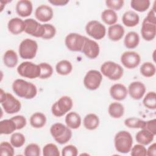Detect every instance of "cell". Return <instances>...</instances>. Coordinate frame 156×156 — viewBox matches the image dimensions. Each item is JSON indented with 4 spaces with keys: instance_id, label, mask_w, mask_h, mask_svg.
Here are the masks:
<instances>
[{
    "instance_id": "cell-1",
    "label": "cell",
    "mask_w": 156,
    "mask_h": 156,
    "mask_svg": "<svg viewBox=\"0 0 156 156\" xmlns=\"http://www.w3.org/2000/svg\"><path fill=\"white\" fill-rule=\"evenodd\" d=\"M12 89L18 96L26 99H33L37 94V89L34 84L21 79H16L13 82Z\"/></svg>"
},
{
    "instance_id": "cell-2",
    "label": "cell",
    "mask_w": 156,
    "mask_h": 156,
    "mask_svg": "<svg viewBox=\"0 0 156 156\" xmlns=\"http://www.w3.org/2000/svg\"><path fill=\"white\" fill-rule=\"evenodd\" d=\"M50 132L55 141L60 144L66 143L72 136L71 129L60 122L52 124L50 128Z\"/></svg>"
},
{
    "instance_id": "cell-3",
    "label": "cell",
    "mask_w": 156,
    "mask_h": 156,
    "mask_svg": "<svg viewBox=\"0 0 156 156\" xmlns=\"http://www.w3.org/2000/svg\"><path fill=\"white\" fill-rule=\"evenodd\" d=\"M114 143L115 147L118 152L126 154L130 151L133 144V138L129 132L119 131L115 135Z\"/></svg>"
},
{
    "instance_id": "cell-4",
    "label": "cell",
    "mask_w": 156,
    "mask_h": 156,
    "mask_svg": "<svg viewBox=\"0 0 156 156\" xmlns=\"http://www.w3.org/2000/svg\"><path fill=\"white\" fill-rule=\"evenodd\" d=\"M0 101L4 112L7 114L16 113L21 110V102L12 94L5 93L2 89H1Z\"/></svg>"
},
{
    "instance_id": "cell-5",
    "label": "cell",
    "mask_w": 156,
    "mask_h": 156,
    "mask_svg": "<svg viewBox=\"0 0 156 156\" xmlns=\"http://www.w3.org/2000/svg\"><path fill=\"white\" fill-rule=\"evenodd\" d=\"M101 72L110 80H117L122 77L124 70L119 64L112 61H107L101 65Z\"/></svg>"
},
{
    "instance_id": "cell-6",
    "label": "cell",
    "mask_w": 156,
    "mask_h": 156,
    "mask_svg": "<svg viewBox=\"0 0 156 156\" xmlns=\"http://www.w3.org/2000/svg\"><path fill=\"white\" fill-rule=\"evenodd\" d=\"M38 44L36 41L26 38L23 40L19 46V54L23 59H32L37 54Z\"/></svg>"
},
{
    "instance_id": "cell-7",
    "label": "cell",
    "mask_w": 156,
    "mask_h": 156,
    "mask_svg": "<svg viewBox=\"0 0 156 156\" xmlns=\"http://www.w3.org/2000/svg\"><path fill=\"white\" fill-rule=\"evenodd\" d=\"M17 72L21 77L32 79L40 77L41 69L39 65L26 61L20 64Z\"/></svg>"
},
{
    "instance_id": "cell-8",
    "label": "cell",
    "mask_w": 156,
    "mask_h": 156,
    "mask_svg": "<svg viewBox=\"0 0 156 156\" xmlns=\"http://www.w3.org/2000/svg\"><path fill=\"white\" fill-rule=\"evenodd\" d=\"M73 105L72 99L68 96H63L52 104L51 112L55 116L60 117L70 111Z\"/></svg>"
},
{
    "instance_id": "cell-9",
    "label": "cell",
    "mask_w": 156,
    "mask_h": 156,
    "mask_svg": "<svg viewBox=\"0 0 156 156\" xmlns=\"http://www.w3.org/2000/svg\"><path fill=\"white\" fill-rule=\"evenodd\" d=\"M86 37L77 33H70L68 34L65 40L66 48L71 51H82Z\"/></svg>"
},
{
    "instance_id": "cell-10",
    "label": "cell",
    "mask_w": 156,
    "mask_h": 156,
    "mask_svg": "<svg viewBox=\"0 0 156 156\" xmlns=\"http://www.w3.org/2000/svg\"><path fill=\"white\" fill-rule=\"evenodd\" d=\"M87 34L96 40L102 39L106 34V28L101 23L96 20L89 21L85 26Z\"/></svg>"
},
{
    "instance_id": "cell-11",
    "label": "cell",
    "mask_w": 156,
    "mask_h": 156,
    "mask_svg": "<svg viewBox=\"0 0 156 156\" xmlns=\"http://www.w3.org/2000/svg\"><path fill=\"white\" fill-rule=\"evenodd\" d=\"M102 76L101 72L91 69L88 71L83 78V84L90 90H97L102 82Z\"/></svg>"
},
{
    "instance_id": "cell-12",
    "label": "cell",
    "mask_w": 156,
    "mask_h": 156,
    "mask_svg": "<svg viewBox=\"0 0 156 156\" xmlns=\"http://www.w3.org/2000/svg\"><path fill=\"white\" fill-rule=\"evenodd\" d=\"M141 34L143 38L146 41L154 39L156 35V20L145 17L142 23Z\"/></svg>"
},
{
    "instance_id": "cell-13",
    "label": "cell",
    "mask_w": 156,
    "mask_h": 156,
    "mask_svg": "<svg viewBox=\"0 0 156 156\" xmlns=\"http://www.w3.org/2000/svg\"><path fill=\"white\" fill-rule=\"evenodd\" d=\"M24 32L33 37L42 38L44 34V25L39 23L33 18H28L24 20Z\"/></svg>"
},
{
    "instance_id": "cell-14",
    "label": "cell",
    "mask_w": 156,
    "mask_h": 156,
    "mask_svg": "<svg viewBox=\"0 0 156 156\" xmlns=\"http://www.w3.org/2000/svg\"><path fill=\"white\" fill-rule=\"evenodd\" d=\"M140 61V55L135 51H126L121 56V63L128 69H133L137 67Z\"/></svg>"
},
{
    "instance_id": "cell-15",
    "label": "cell",
    "mask_w": 156,
    "mask_h": 156,
    "mask_svg": "<svg viewBox=\"0 0 156 156\" xmlns=\"http://www.w3.org/2000/svg\"><path fill=\"white\" fill-rule=\"evenodd\" d=\"M99 51L100 48L98 43L96 41L86 37L81 52L88 58L94 59L99 55Z\"/></svg>"
},
{
    "instance_id": "cell-16",
    "label": "cell",
    "mask_w": 156,
    "mask_h": 156,
    "mask_svg": "<svg viewBox=\"0 0 156 156\" xmlns=\"http://www.w3.org/2000/svg\"><path fill=\"white\" fill-rule=\"evenodd\" d=\"M127 91L132 99L135 100H140L143 97L146 92V87L142 82L135 81L129 84Z\"/></svg>"
},
{
    "instance_id": "cell-17",
    "label": "cell",
    "mask_w": 156,
    "mask_h": 156,
    "mask_svg": "<svg viewBox=\"0 0 156 156\" xmlns=\"http://www.w3.org/2000/svg\"><path fill=\"white\" fill-rule=\"evenodd\" d=\"M52 9L46 4H42L38 6L35 12L36 18L41 22H48L53 17Z\"/></svg>"
},
{
    "instance_id": "cell-18",
    "label": "cell",
    "mask_w": 156,
    "mask_h": 156,
    "mask_svg": "<svg viewBox=\"0 0 156 156\" xmlns=\"http://www.w3.org/2000/svg\"><path fill=\"white\" fill-rule=\"evenodd\" d=\"M128 94V91L125 85L121 83H115L110 88V94L111 97L116 101H120L126 99Z\"/></svg>"
},
{
    "instance_id": "cell-19",
    "label": "cell",
    "mask_w": 156,
    "mask_h": 156,
    "mask_svg": "<svg viewBox=\"0 0 156 156\" xmlns=\"http://www.w3.org/2000/svg\"><path fill=\"white\" fill-rule=\"evenodd\" d=\"M33 10L32 3L28 0L18 1L16 5V11L21 17H27L31 15Z\"/></svg>"
},
{
    "instance_id": "cell-20",
    "label": "cell",
    "mask_w": 156,
    "mask_h": 156,
    "mask_svg": "<svg viewBox=\"0 0 156 156\" xmlns=\"http://www.w3.org/2000/svg\"><path fill=\"white\" fill-rule=\"evenodd\" d=\"M7 27L10 32L13 35H18L24 31V21L20 18H13L10 19L7 24Z\"/></svg>"
},
{
    "instance_id": "cell-21",
    "label": "cell",
    "mask_w": 156,
    "mask_h": 156,
    "mask_svg": "<svg viewBox=\"0 0 156 156\" xmlns=\"http://www.w3.org/2000/svg\"><path fill=\"white\" fill-rule=\"evenodd\" d=\"M124 28L119 24H115L110 26L108 29V38L113 41L120 40L124 34Z\"/></svg>"
},
{
    "instance_id": "cell-22",
    "label": "cell",
    "mask_w": 156,
    "mask_h": 156,
    "mask_svg": "<svg viewBox=\"0 0 156 156\" xmlns=\"http://www.w3.org/2000/svg\"><path fill=\"white\" fill-rule=\"evenodd\" d=\"M122 21L124 26L129 27H132L136 26L139 23L140 17L136 12L129 10L123 14Z\"/></svg>"
},
{
    "instance_id": "cell-23",
    "label": "cell",
    "mask_w": 156,
    "mask_h": 156,
    "mask_svg": "<svg viewBox=\"0 0 156 156\" xmlns=\"http://www.w3.org/2000/svg\"><path fill=\"white\" fill-rule=\"evenodd\" d=\"M65 123L71 129H78L81 125L80 116L76 112H69L66 115Z\"/></svg>"
},
{
    "instance_id": "cell-24",
    "label": "cell",
    "mask_w": 156,
    "mask_h": 156,
    "mask_svg": "<svg viewBox=\"0 0 156 156\" xmlns=\"http://www.w3.org/2000/svg\"><path fill=\"white\" fill-rule=\"evenodd\" d=\"M155 135L152 133L151 132L141 129V130L138 131L136 135H135V138L136 141L141 144L143 145H148L150 144L154 138Z\"/></svg>"
},
{
    "instance_id": "cell-25",
    "label": "cell",
    "mask_w": 156,
    "mask_h": 156,
    "mask_svg": "<svg viewBox=\"0 0 156 156\" xmlns=\"http://www.w3.org/2000/svg\"><path fill=\"white\" fill-rule=\"evenodd\" d=\"M140 43L139 35L134 31L128 32L124 40V46L128 49H134L136 48Z\"/></svg>"
},
{
    "instance_id": "cell-26",
    "label": "cell",
    "mask_w": 156,
    "mask_h": 156,
    "mask_svg": "<svg viewBox=\"0 0 156 156\" xmlns=\"http://www.w3.org/2000/svg\"><path fill=\"white\" fill-rule=\"evenodd\" d=\"M83 122L85 129L93 130L97 129L99 126V119L96 114L89 113L85 116Z\"/></svg>"
},
{
    "instance_id": "cell-27",
    "label": "cell",
    "mask_w": 156,
    "mask_h": 156,
    "mask_svg": "<svg viewBox=\"0 0 156 156\" xmlns=\"http://www.w3.org/2000/svg\"><path fill=\"white\" fill-rule=\"evenodd\" d=\"M108 112L111 117L113 118H120L124 115V108L121 103L114 102L109 105Z\"/></svg>"
},
{
    "instance_id": "cell-28",
    "label": "cell",
    "mask_w": 156,
    "mask_h": 156,
    "mask_svg": "<svg viewBox=\"0 0 156 156\" xmlns=\"http://www.w3.org/2000/svg\"><path fill=\"white\" fill-rule=\"evenodd\" d=\"M18 55L13 50H7L4 54L3 62L8 68H13L18 63Z\"/></svg>"
},
{
    "instance_id": "cell-29",
    "label": "cell",
    "mask_w": 156,
    "mask_h": 156,
    "mask_svg": "<svg viewBox=\"0 0 156 156\" xmlns=\"http://www.w3.org/2000/svg\"><path fill=\"white\" fill-rule=\"evenodd\" d=\"M46 116L41 112L34 113L30 118V124L34 128H41L46 124Z\"/></svg>"
},
{
    "instance_id": "cell-30",
    "label": "cell",
    "mask_w": 156,
    "mask_h": 156,
    "mask_svg": "<svg viewBox=\"0 0 156 156\" xmlns=\"http://www.w3.org/2000/svg\"><path fill=\"white\" fill-rule=\"evenodd\" d=\"M73 69L71 63L67 60H62L58 62L55 65L56 72L62 76L69 74Z\"/></svg>"
},
{
    "instance_id": "cell-31",
    "label": "cell",
    "mask_w": 156,
    "mask_h": 156,
    "mask_svg": "<svg viewBox=\"0 0 156 156\" xmlns=\"http://www.w3.org/2000/svg\"><path fill=\"white\" fill-rule=\"evenodd\" d=\"M16 130L15 123L13 120L4 119L0 121V133L9 135L12 133L15 130Z\"/></svg>"
},
{
    "instance_id": "cell-32",
    "label": "cell",
    "mask_w": 156,
    "mask_h": 156,
    "mask_svg": "<svg viewBox=\"0 0 156 156\" xmlns=\"http://www.w3.org/2000/svg\"><path fill=\"white\" fill-rule=\"evenodd\" d=\"M101 19L105 24L112 26L118 21V15L114 10L108 9L104 10L102 12Z\"/></svg>"
},
{
    "instance_id": "cell-33",
    "label": "cell",
    "mask_w": 156,
    "mask_h": 156,
    "mask_svg": "<svg viewBox=\"0 0 156 156\" xmlns=\"http://www.w3.org/2000/svg\"><path fill=\"white\" fill-rule=\"evenodd\" d=\"M140 71V73L146 77H152L155 74V66L151 62H144L141 65Z\"/></svg>"
},
{
    "instance_id": "cell-34",
    "label": "cell",
    "mask_w": 156,
    "mask_h": 156,
    "mask_svg": "<svg viewBox=\"0 0 156 156\" xmlns=\"http://www.w3.org/2000/svg\"><path fill=\"white\" fill-rule=\"evenodd\" d=\"M150 3L149 0H132L130 1V6L137 12H144L149 9Z\"/></svg>"
},
{
    "instance_id": "cell-35",
    "label": "cell",
    "mask_w": 156,
    "mask_h": 156,
    "mask_svg": "<svg viewBox=\"0 0 156 156\" xmlns=\"http://www.w3.org/2000/svg\"><path fill=\"white\" fill-rule=\"evenodd\" d=\"M143 105L150 110L156 108V94L155 91L148 92L143 100Z\"/></svg>"
},
{
    "instance_id": "cell-36",
    "label": "cell",
    "mask_w": 156,
    "mask_h": 156,
    "mask_svg": "<svg viewBox=\"0 0 156 156\" xmlns=\"http://www.w3.org/2000/svg\"><path fill=\"white\" fill-rule=\"evenodd\" d=\"M10 143L16 148L21 147L25 143V136L23 134L19 132L13 133L10 136Z\"/></svg>"
},
{
    "instance_id": "cell-37",
    "label": "cell",
    "mask_w": 156,
    "mask_h": 156,
    "mask_svg": "<svg viewBox=\"0 0 156 156\" xmlns=\"http://www.w3.org/2000/svg\"><path fill=\"white\" fill-rule=\"evenodd\" d=\"M144 121L143 119H141L138 118L132 117L127 118L124 120V124L129 128H134V129H142Z\"/></svg>"
},
{
    "instance_id": "cell-38",
    "label": "cell",
    "mask_w": 156,
    "mask_h": 156,
    "mask_svg": "<svg viewBox=\"0 0 156 156\" xmlns=\"http://www.w3.org/2000/svg\"><path fill=\"white\" fill-rule=\"evenodd\" d=\"M44 156H59L60 152L57 146L53 143H48L43 148Z\"/></svg>"
},
{
    "instance_id": "cell-39",
    "label": "cell",
    "mask_w": 156,
    "mask_h": 156,
    "mask_svg": "<svg viewBox=\"0 0 156 156\" xmlns=\"http://www.w3.org/2000/svg\"><path fill=\"white\" fill-rule=\"evenodd\" d=\"M41 69V73L39 78L46 79L50 77L53 73V69L51 65L47 63H41L39 64Z\"/></svg>"
},
{
    "instance_id": "cell-40",
    "label": "cell",
    "mask_w": 156,
    "mask_h": 156,
    "mask_svg": "<svg viewBox=\"0 0 156 156\" xmlns=\"http://www.w3.org/2000/svg\"><path fill=\"white\" fill-rule=\"evenodd\" d=\"M0 154L2 156H13L14 155L13 146L9 142H1L0 143Z\"/></svg>"
},
{
    "instance_id": "cell-41",
    "label": "cell",
    "mask_w": 156,
    "mask_h": 156,
    "mask_svg": "<svg viewBox=\"0 0 156 156\" xmlns=\"http://www.w3.org/2000/svg\"><path fill=\"white\" fill-rule=\"evenodd\" d=\"M24 154L26 156H39L40 155V147L36 143H30L24 149Z\"/></svg>"
},
{
    "instance_id": "cell-42",
    "label": "cell",
    "mask_w": 156,
    "mask_h": 156,
    "mask_svg": "<svg viewBox=\"0 0 156 156\" xmlns=\"http://www.w3.org/2000/svg\"><path fill=\"white\" fill-rule=\"evenodd\" d=\"M44 34L42 37L44 40H49L53 38L56 33L55 27L51 24H44Z\"/></svg>"
},
{
    "instance_id": "cell-43",
    "label": "cell",
    "mask_w": 156,
    "mask_h": 156,
    "mask_svg": "<svg viewBox=\"0 0 156 156\" xmlns=\"http://www.w3.org/2000/svg\"><path fill=\"white\" fill-rule=\"evenodd\" d=\"M146 152L147 149L144 145L141 144H135L130 149V154L132 156H145Z\"/></svg>"
},
{
    "instance_id": "cell-44",
    "label": "cell",
    "mask_w": 156,
    "mask_h": 156,
    "mask_svg": "<svg viewBox=\"0 0 156 156\" xmlns=\"http://www.w3.org/2000/svg\"><path fill=\"white\" fill-rule=\"evenodd\" d=\"M124 2L123 0H107L105 4L109 9L115 11L120 10L123 7Z\"/></svg>"
},
{
    "instance_id": "cell-45",
    "label": "cell",
    "mask_w": 156,
    "mask_h": 156,
    "mask_svg": "<svg viewBox=\"0 0 156 156\" xmlns=\"http://www.w3.org/2000/svg\"><path fill=\"white\" fill-rule=\"evenodd\" d=\"M78 154L77 147L72 144L65 146L62 150V155L63 156H76Z\"/></svg>"
},
{
    "instance_id": "cell-46",
    "label": "cell",
    "mask_w": 156,
    "mask_h": 156,
    "mask_svg": "<svg viewBox=\"0 0 156 156\" xmlns=\"http://www.w3.org/2000/svg\"><path fill=\"white\" fill-rule=\"evenodd\" d=\"M11 119L13 120L14 121V122L15 123V125L16 127V130H20V129L24 128L27 124L26 119L23 115L15 116L11 118Z\"/></svg>"
},
{
    "instance_id": "cell-47",
    "label": "cell",
    "mask_w": 156,
    "mask_h": 156,
    "mask_svg": "<svg viewBox=\"0 0 156 156\" xmlns=\"http://www.w3.org/2000/svg\"><path fill=\"white\" fill-rule=\"evenodd\" d=\"M143 129H145L154 135H156V119H153L149 121H144V124L142 127Z\"/></svg>"
},
{
    "instance_id": "cell-48",
    "label": "cell",
    "mask_w": 156,
    "mask_h": 156,
    "mask_svg": "<svg viewBox=\"0 0 156 156\" xmlns=\"http://www.w3.org/2000/svg\"><path fill=\"white\" fill-rule=\"evenodd\" d=\"M146 155L148 156H155L156 155V143L152 144L147 149Z\"/></svg>"
},
{
    "instance_id": "cell-49",
    "label": "cell",
    "mask_w": 156,
    "mask_h": 156,
    "mask_svg": "<svg viewBox=\"0 0 156 156\" xmlns=\"http://www.w3.org/2000/svg\"><path fill=\"white\" fill-rule=\"evenodd\" d=\"M48 2L55 6H63L66 5L68 2V0H49Z\"/></svg>"
}]
</instances>
